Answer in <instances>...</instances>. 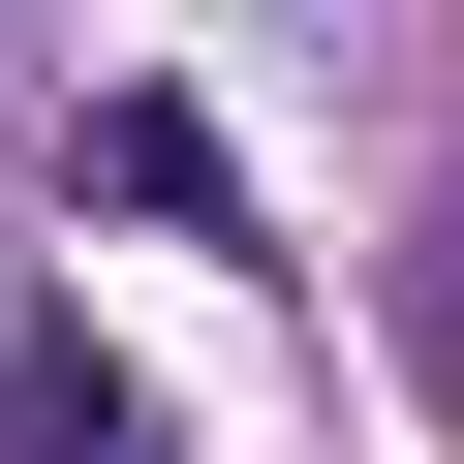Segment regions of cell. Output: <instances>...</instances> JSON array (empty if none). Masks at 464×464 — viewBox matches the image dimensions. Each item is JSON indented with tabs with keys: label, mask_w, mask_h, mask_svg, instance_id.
<instances>
[{
	"label": "cell",
	"mask_w": 464,
	"mask_h": 464,
	"mask_svg": "<svg viewBox=\"0 0 464 464\" xmlns=\"http://www.w3.org/2000/svg\"><path fill=\"white\" fill-rule=\"evenodd\" d=\"M0 464H155V402H124L93 341H32V372H0Z\"/></svg>",
	"instance_id": "6da1fadb"
}]
</instances>
